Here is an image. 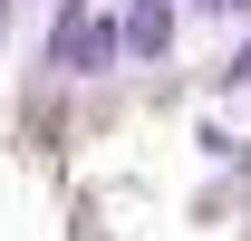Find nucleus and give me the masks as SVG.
I'll return each instance as SVG.
<instances>
[{"label": "nucleus", "mask_w": 251, "mask_h": 241, "mask_svg": "<svg viewBox=\"0 0 251 241\" xmlns=\"http://www.w3.org/2000/svg\"><path fill=\"white\" fill-rule=\"evenodd\" d=\"M116 48H126V20L87 10V0H68L58 29H49V68L58 77H97V68H116Z\"/></svg>", "instance_id": "1"}, {"label": "nucleus", "mask_w": 251, "mask_h": 241, "mask_svg": "<svg viewBox=\"0 0 251 241\" xmlns=\"http://www.w3.org/2000/svg\"><path fill=\"white\" fill-rule=\"evenodd\" d=\"M126 48L135 58H164L174 48V0H126Z\"/></svg>", "instance_id": "2"}, {"label": "nucleus", "mask_w": 251, "mask_h": 241, "mask_svg": "<svg viewBox=\"0 0 251 241\" xmlns=\"http://www.w3.org/2000/svg\"><path fill=\"white\" fill-rule=\"evenodd\" d=\"M222 87H251V39L232 48V58H222Z\"/></svg>", "instance_id": "3"}, {"label": "nucleus", "mask_w": 251, "mask_h": 241, "mask_svg": "<svg viewBox=\"0 0 251 241\" xmlns=\"http://www.w3.org/2000/svg\"><path fill=\"white\" fill-rule=\"evenodd\" d=\"M193 10H222V20H251V0H193Z\"/></svg>", "instance_id": "4"}, {"label": "nucleus", "mask_w": 251, "mask_h": 241, "mask_svg": "<svg viewBox=\"0 0 251 241\" xmlns=\"http://www.w3.org/2000/svg\"><path fill=\"white\" fill-rule=\"evenodd\" d=\"M0 29H10V0H0Z\"/></svg>", "instance_id": "5"}]
</instances>
